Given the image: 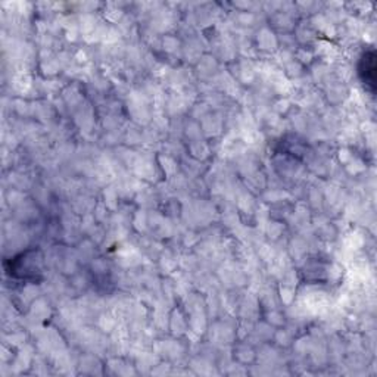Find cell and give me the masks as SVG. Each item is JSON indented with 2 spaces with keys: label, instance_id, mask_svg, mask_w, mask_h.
Instances as JSON below:
<instances>
[{
  "label": "cell",
  "instance_id": "6da1fadb",
  "mask_svg": "<svg viewBox=\"0 0 377 377\" xmlns=\"http://www.w3.org/2000/svg\"><path fill=\"white\" fill-rule=\"evenodd\" d=\"M358 74L365 90H369L371 95H374L376 93V52L373 49L367 50L362 55L358 65Z\"/></svg>",
  "mask_w": 377,
  "mask_h": 377
}]
</instances>
